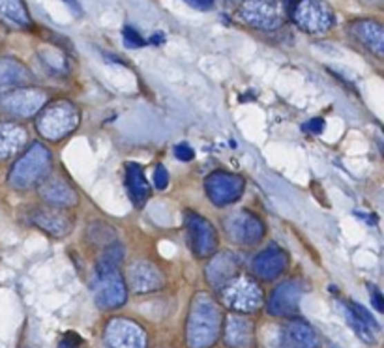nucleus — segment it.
<instances>
[{
  "instance_id": "nucleus-1",
  "label": "nucleus",
  "mask_w": 384,
  "mask_h": 348,
  "mask_svg": "<svg viewBox=\"0 0 384 348\" xmlns=\"http://www.w3.org/2000/svg\"><path fill=\"white\" fill-rule=\"evenodd\" d=\"M223 313L220 303L207 292H197L186 320V342L189 348H210L222 336Z\"/></svg>"
},
{
  "instance_id": "nucleus-40",
  "label": "nucleus",
  "mask_w": 384,
  "mask_h": 348,
  "mask_svg": "<svg viewBox=\"0 0 384 348\" xmlns=\"http://www.w3.org/2000/svg\"><path fill=\"white\" fill-rule=\"evenodd\" d=\"M330 348H339V347H336V345H332V347H330Z\"/></svg>"
},
{
  "instance_id": "nucleus-4",
  "label": "nucleus",
  "mask_w": 384,
  "mask_h": 348,
  "mask_svg": "<svg viewBox=\"0 0 384 348\" xmlns=\"http://www.w3.org/2000/svg\"><path fill=\"white\" fill-rule=\"evenodd\" d=\"M222 302L235 313H255L262 307V290L248 276H236L220 289Z\"/></svg>"
},
{
  "instance_id": "nucleus-32",
  "label": "nucleus",
  "mask_w": 384,
  "mask_h": 348,
  "mask_svg": "<svg viewBox=\"0 0 384 348\" xmlns=\"http://www.w3.org/2000/svg\"><path fill=\"white\" fill-rule=\"evenodd\" d=\"M175 155L176 160H180V162H191L193 157H195V152L193 148L186 144V142H180V144H176L175 146Z\"/></svg>"
},
{
  "instance_id": "nucleus-6",
  "label": "nucleus",
  "mask_w": 384,
  "mask_h": 348,
  "mask_svg": "<svg viewBox=\"0 0 384 348\" xmlns=\"http://www.w3.org/2000/svg\"><path fill=\"white\" fill-rule=\"evenodd\" d=\"M291 15L296 26L307 34H325L336 23L334 10L325 0H300Z\"/></svg>"
},
{
  "instance_id": "nucleus-17",
  "label": "nucleus",
  "mask_w": 384,
  "mask_h": 348,
  "mask_svg": "<svg viewBox=\"0 0 384 348\" xmlns=\"http://www.w3.org/2000/svg\"><path fill=\"white\" fill-rule=\"evenodd\" d=\"M238 266H240V262H238V257H236L235 253H215V255H212L209 266H207V270H204L207 281L210 283V287L220 290L222 287H225L231 279H235L236 276H238Z\"/></svg>"
},
{
  "instance_id": "nucleus-26",
  "label": "nucleus",
  "mask_w": 384,
  "mask_h": 348,
  "mask_svg": "<svg viewBox=\"0 0 384 348\" xmlns=\"http://www.w3.org/2000/svg\"><path fill=\"white\" fill-rule=\"evenodd\" d=\"M124 260V247L115 242V244L107 245L102 255L98 258V264H96V271L104 273V271H113L118 270L120 262Z\"/></svg>"
},
{
  "instance_id": "nucleus-22",
  "label": "nucleus",
  "mask_w": 384,
  "mask_h": 348,
  "mask_svg": "<svg viewBox=\"0 0 384 348\" xmlns=\"http://www.w3.org/2000/svg\"><path fill=\"white\" fill-rule=\"evenodd\" d=\"M34 81L32 73L17 58L2 57L0 58V90H15L23 88Z\"/></svg>"
},
{
  "instance_id": "nucleus-14",
  "label": "nucleus",
  "mask_w": 384,
  "mask_h": 348,
  "mask_svg": "<svg viewBox=\"0 0 384 348\" xmlns=\"http://www.w3.org/2000/svg\"><path fill=\"white\" fill-rule=\"evenodd\" d=\"M126 283L135 294H150L163 289L165 278L160 268L150 260H135L126 271Z\"/></svg>"
},
{
  "instance_id": "nucleus-29",
  "label": "nucleus",
  "mask_w": 384,
  "mask_h": 348,
  "mask_svg": "<svg viewBox=\"0 0 384 348\" xmlns=\"http://www.w3.org/2000/svg\"><path fill=\"white\" fill-rule=\"evenodd\" d=\"M345 307L351 311L352 315L358 316L360 320H362L367 328L372 329L373 334H378V331H381V326H378V322L375 320V316H373L369 311L365 309L364 305H360V303H356V302H349V303H345Z\"/></svg>"
},
{
  "instance_id": "nucleus-12",
  "label": "nucleus",
  "mask_w": 384,
  "mask_h": 348,
  "mask_svg": "<svg viewBox=\"0 0 384 348\" xmlns=\"http://www.w3.org/2000/svg\"><path fill=\"white\" fill-rule=\"evenodd\" d=\"M94 298L102 309H118L128 300V284L120 271H104L98 273L94 283Z\"/></svg>"
},
{
  "instance_id": "nucleus-11",
  "label": "nucleus",
  "mask_w": 384,
  "mask_h": 348,
  "mask_svg": "<svg viewBox=\"0 0 384 348\" xmlns=\"http://www.w3.org/2000/svg\"><path fill=\"white\" fill-rule=\"evenodd\" d=\"M238 15L246 25L259 30H276L283 23L280 4L276 0H246Z\"/></svg>"
},
{
  "instance_id": "nucleus-25",
  "label": "nucleus",
  "mask_w": 384,
  "mask_h": 348,
  "mask_svg": "<svg viewBox=\"0 0 384 348\" xmlns=\"http://www.w3.org/2000/svg\"><path fill=\"white\" fill-rule=\"evenodd\" d=\"M0 21L13 28H30L32 19L25 0H0Z\"/></svg>"
},
{
  "instance_id": "nucleus-3",
  "label": "nucleus",
  "mask_w": 384,
  "mask_h": 348,
  "mask_svg": "<svg viewBox=\"0 0 384 348\" xmlns=\"http://www.w3.org/2000/svg\"><path fill=\"white\" fill-rule=\"evenodd\" d=\"M79 122H81V113L77 107L72 102L59 99V102L47 104L39 110L38 118H36V128L47 141H60L75 131Z\"/></svg>"
},
{
  "instance_id": "nucleus-8",
  "label": "nucleus",
  "mask_w": 384,
  "mask_h": 348,
  "mask_svg": "<svg viewBox=\"0 0 384 348\" xmlns=\"http://www.w3.org/2000/svg\"><path fill=\"white\" fill-rule=\"evenodd\" d=\"M246 189V182L242 176L227 171H215L209 174V178L204 180V191L207 197L212 200L215 206H231L236 200H240Z\"/></svg>"
},
{
  "instance_id": "nucleus-10",
  "label": "nucleus",
  "mask_w": 384,
  "mask_h": 348,
  "mask_svg": "<svg viewBox=\"0 0 384 348\" xmlns=\"http://www.w3.org/2000/svg\"><path fill=\"white\" fill-rule=\"evenodd\" d=\"M186 226H188L189 247L195 253L197 258L212 257L218 253V231L209 220L199 213L186 212Z\"/></svg>"
},
{
  "instance_id": "nucleus-18",
  "label": "nucleus",
  "mask_w": 384,
  "mask_h": 348,
  "mask_svg": "<svg viewBox=\"0 0 384 348\" xmlns=\"http://www.w3.org/2000/svg\"><path fill=\"white\" fill-rule=\"evenodd\" d=\"M32 223L52 238H64L73 229V220L62 208H39L32 213Z\"/></svg>"
},
{
  "instance_id": "nucleus-35",
  "label": "nucleus",
  "mask_w": 384,
  "mask_h": 348,
  "mask_svg": "<svg viewBox=\"0 0 384 348\" xmlns=\"http://www.w3.org/2000/svg\"><path fill=\"white\" fill-rule=\"evenodd\" d=\"M83 339L77 334H66L64 339L60 341V348H79Z\"/></svg>"
},
{
  "instance_id": "nucleus-23",
  "label": "nucleus",
  "mask_w": 384,
  "mask_h": 348,
  "mask_svg": "<svg viewBox=\"0 0 384 348\" xmlns=\"http://www.w3.org/2000/svg\"><path fill=\"white\" fill-rule=\"evenodd\" d=\"M126 184H128L131 202L135 204V208L141 210L146 204V200L150 199V186L144 178L143 167L139 163L131 162L126 165Z\"/></svg>"
},
{
  "instance_id": "nucleus-9",
  "label": "nucleus",
  "mask_w": 384,
  "mask_h": 348,
  "mask_svg": "<svg viewBox=\"0 0 384 348\" xmlns=\"http://www.w3.org/2000/svg\"><path fill=\"white\" fill-rule=\"evenodd\" d=\"M105 348H148L144 329L130 318H113L104 331Z\"/></svg>"
},
{
  "instance_id": "nucleus-33",
  "label": "nucleus",
  "mask_w": 384,
  "mask_h": 348,
  "mask_svg": "<svg viewBox=\"0 0 384 348\" xmlns=\"http://www.w3.org/2000/svg\"><path fill=\"white\" fill-rule=\"evenodd\" d=\"M367 290H369L372 305L375 307V311H378V313H383L384 315V294L377 289V287H373V284H367Z\"/></svg>"
},
{
  "instance_id": "nucleus-16",
  "label": "nucleus",
  "mask_w": 384,
  "mask_h": 348,
  "mask_svg": "<svg viewBox=\"0 0 384 348\" xmlns=\"http://www.w3.org/2000/svg\"><path fill=\"white\" fill-rule=\"evenodd\" d=\"M223 341L231 348H253L255 324L248 316L231 313L225 316V324H223Z\"/></svg>"
},
{
  "instance_id": "nucleus-39",
  "label": "nucleus",
  "mask_w": 384,
  "mask_h": 348,
  "mask_svg": "<svg viewBox=\"0 0 384 348\" xmlns=\"http://www.w3.org/2000/svg\"><path fill=\"white\" fill-rule=\"evenodd\" d=\"M298 2H300V0H283V4H285L287 12H293L294 6H296Z\"/></svg>"
},
{
  "instance_id": "nucleus-2",
  "label": "nucleus",
  "mask_w": 384,
  "mask_h": 348,
  "mask_svg": "<svg viewBox=\"0 0 384 348\" xmlns=\"http://www.w3.org/2000/svg\"><path fill=\"white\" fill-rule=\"evenodd\" d=\"M51 152L41 142H32L30 148H26L25 154L13 163L8 174V184L17 191L30 189L46 180L51 173Z\"/></svg>"
},
{
  "instance_id": "nucleus-21",
  "label": "nucleus",
  "mask_w": 384,
  "mask_h": 348,
  "mask_svg": "<svg viewBox=\"0 0 384 348\" xmlns=\"http://www.w3.org/2000/svg\"><path fill=\"white\" fill-rule=\"evenodd\" d=\"M39 197L55 208H72L77 204V193L62 178H46L39 186Z\"/></svg>"
},
{
  "instance_id": "nucleus-7",
  "label": "nucleus",
  "mask_w": 384,
  "mask_h": 348,
  "mask_svg": "<svg viewBox=\"0 0 384 348\" xmlns=\"http://www.w3.org/2000/svg\"><path fill=\"white\" fill-rule=\"evenodd\" d=\"M47 105L46 92L34 86H23L0 94V110L17 118H30Z\"/></svg>"
},
{
  "instance_id": "nucleus-37",
  "label": "nucleus",
  "mask_w": 384,
  "mask_h": 348,
  "mask_svg": "<svg viewBox=\"0 0 384 348\" xmlns=\"http://www.w3.org/2000/svg\"><path fill=\"white\" fill-rule=\"evenodd\" d=\"M64 2L68 4V6H70V10H72L75 15H81V12H83V10H81V6H79L77 0H64Z\"/></svg>"
},
{
  "instance_id": "nucleus-19",
  "label": "nucleus",
  "mask_w": 384,
  "mask_h": 348,
  "mask_svg": "<svg viewBox=\"0 0 384 348\" xmlns=\"http://www.w3.org/2000/svg\"><path fill=\"white\" fill-rule=\"evenodd\" d=\"M280 348H320V339L307 322L291 320L281 328Z\"/></svg>"
},
{
  "instance_id": "nucleus-15",
  "label": "nucleus",
  "mask_w": 384,
  "mask_h": 348,
  "mask_svg": "<svg viewBox=\"0 0 384 348\" xmlns=\"http://www.w3.org/2000/svg\"><path fill=\"white\" fill-rule=\"evenodd\" d=\"M289 257L278 245H268L267 249L257 253L251 260V271L262 281H273L287 270Z\"/></svg>"
},
{
  "instance_id": "nucleus-28",
  "label": "nucleus",
  "mask_w": 384,
  "mask_h": 348,
  "mask_svg": "<svg viewBox=\"0 0 384 348\" xmlns=\"http://www.w3.org/2000/svg\"><path fill=\"white\" fill-rule=\"evenodd\" d=\"M345 316H347V322L351 324L352 331H354L362 341L367 342V345H375V342H377V334H373L372 329L367 328V326L360 320L358 316L352 315L351 311L347 309V307H345Z\"/></svg>"
},
{
  "instance_id": "nucleus-30",
  "label": "nucleus",
  "mask_w": 384,
  "mask_h": 348,
  "mask_svg": "<svg viewBox=\"0 0 384 348\" xmlns=\"http://www.w3.org/2000/svg\"><path fill=\"white\" fill-rule=\"evenodd\" d=\"M122 36H124L126 47H131V49H139V47H143L144 44H146L143 36L137 32L133 26H124V30H122Z\"/></svg>"
},
{
  "instance_id": "nucleus-34",
  "label": "nucleus",
  "mask_w": 384,
  "mask_h": 348,
  "mask_svg": "<svg viewBox=\"0 0 384 348\" xmlns=\"http://www.w3.org/2000/svg\"><path fill=\"white\" fill-rule=\"evenodd\" d=\"M302 129H304L306 133L319 135V133H323V129H325V120H323V118H311L309 122H306L302 126Z\"/></svg>"
},
{
  "instance_id": "nucleus-38",
  "label": "nucleus",
  "mask_w": 384,
  "mask_h": 348,
  "mask_svg": "<svg viewBox=\"0 0 384 348\" xmlns=\"http://www.w3.org/2000/svg\"><path fill=\"white\" fill-rule=\"evenodd\" d=\"M163 34H154L152 38H150V44H154V46H162L163 44Z\"/></svg>"
},
{
  "instance_id": "nucleus-31",
  "label": "nucleus",
  "mask_w": 384,
  "mask_h": 348,
  "mask_svg": "<svg viewBox=\"0 0 384 348\" xmlns=\"http://www.w3.org/2000/svg\"><path fill=\"white\" fill-rule=\"evenodd\" d=\"M154 186H156L160 191L169 186V173H167V168L163 167V165H157V167L154 168Z\"/></svg>"
},
{
  "instance_id": "nucleus-20",
  "label": "nucleus",
  "mask_w": 384,
  "mask_h": 348,
  "mask_svg": "<svg viewBox=\"0 0 384 348\" xmlns=\"http://www.w3.org/2000/svg\"><path fill=\"white\" fill-rule=\"evenodd\" d=\"M351 32L367 51L384 58V25L373 19H356L351 23Z\"/></svg>"
},
{
  "instance_id": "nucleus-27",
  "label": "nucleus",
  "mask_w": 384,
  "mask_h": 348,
  "mask_svg": "<svg viewBox=\"0 0 384 348\" xmlns=\"http://www.w3.org/2000/svg\"><path fill=\"white\" fill-rule=\"evenodd\" d=\"M88 240H90L92 244H98V245H111L117 242V232L115 229L104 223V221H96V223H92L88 226Z\"/></svg>"
},
{
  "instance_id": "nucleus-13",
  "label": "nucleus",
  "mask_w": 384,
  "mask_h": 348,
  "mask_svg": "<svg viewBox=\"0 0 384 348\" xmlns=\"http://www.w3.org/2000/svg\"><path fill=\"white\" fill-rule=\"evenodd\" d=\"M302 284L298 281H285L278 284L268 300V315L281 316V318H293L298 315L300 302H302Z\"/></svg>"
},
{
  "instance_id": "nucleus-36",
  "label": "nucleus",
  "mask_w": 384,
  "mask_h": 348,
  "mask_svg": "<svg viewBox=\"0 0 384 348\" xmlns=\"http://www.w3.org/2000/svg\"><path fill=\"white\" fill-rule=\"evenodd\" d=\"M188 6L195 8V10H201V12H207L210 8L214 6V0H184Z\"/></svg>"
},
{
  "instance_id": "nucleus-24",
  "label": "nucleus",
  "mask_w": 384,
  "mask_h": 348,
  "mask_svg": "<svg viewBox=\"0 0 384 348\" xmlns=\"http://www.w3.org/2000/svg\"><path fill=\"white\" fill-rule=\"evenodd\" d=\"M26 142V131L19 124H0V162L10 160L19 152Z\"/></svg>"
},
{
  "instance_id": "nucleus-5",
  "label": "nucleus",
  "mask_w": 384,
  "mask_h": 348,
  "mask_svg": "<svg viewBox=\"0 0 384 348\" xmlns=\"http://www.w3.org/2000/svg\"><path fill=\"white\" fill-rule=\"evenodd\" d=\"M223 231L231 242L238 245H257L265 238V223L248 210H235L223 218Z\"/></svg>"
}]
</instances>
